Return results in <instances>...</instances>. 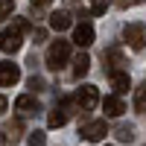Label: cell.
Returning a JSON list of instances; mask_svg holds the SVG:
<instances>
[{
    "instance_id": "cell-4",
    "label": "cell",
    "mask_w": 146,
    "mask_h": 146,
    "mask_svg": "<svg viewBox=\"0 0 146 146\" xmlns=\"http://www.w3.org/2000/svg\"><path fill=\"white\" fill-rule=\"evenodd\" d=\"M70 108H73V100H62L53 111H50V117H47V126L50 129H62L64 123H67V117H70Z\"/></svg>"
},
{
    "instance_id": "cell-15",
    "label": "cell",
    "mask_w": 146,
    "mask_h": 146,
    "mask_svg": "<svg viewBox=\"0 0 146 146\" xmlns=\"http://www.w3.org/2000/svg\"><path fill=\"white\" fill-rule=\"evenodd\" d=\"M135 108L137 111H146V85H140L137 94H135Z\"/></svg>"
},
{
    "instance_id": "cell-21",
    "label": "cell",
    "mask_w": 146,
    "mask_h": 146,
    "mask_svg": "<svg viewBox=\"0 0 146 146\" xmlns=\"http://www.w3.org/2000/svg\"><path fill=\"white\" fill-rule=\"evenodd\" d=\"M29 91H32V94H38V91H44V79H38V76H32V79H29Z\"/></svg>"
},
{
    "instance_id": "cell-25",
    "label": "cell",
    "mask_w": 146,
    "mask_h": 146,
    "mask_svg": "<svg viewBox=\"0 0 146 146\" xmlns=\"http://www.w3.org/2000/svg\"><path fill=\"white\" fill-rule=\"evenodd\" d=\"M0 146H6V137H3V135H0Z\"/></svg>"
},
{
    "instance_id": "cell-22",
    "label": "cell",
    "mask_w": 146,
    "mask_h": 146,
    "mask_svg": "<svg viewBox=\"0 0 146 146\" xmlns=\"http://www.w3.org/2000/svg\"><path fill=\"white\" fill-rule=\"evenodd\" d=\"M117 3H120V6H140L143 0H117Z\"/></svg>"
},
{
    "instance_id": "cell-17",
    "label": "cell",
    "mask_w": 146,
    "mask_h": 146,
    "mask_svg": "<svg viewBox=\"0 0 146 146\" xmlns=\"http://www.w3.org/2000/svg\"><path fill=\"white\" fill-rule=\"evenodd\" d=\"M117 137L123 140V143H129V140H135V129H129V126H120V129H117Z\"/></svg>"
},
{
    "instance_id": "cell-14",
    "label": "cell",
    "mask_w": 146,
    "mask_h": 146,
    "mask_svg": "<svg viewBox=\"0 0 146 146\" xmlns=\"http://www.w3.org/2000/svg\"><path fill=\"white\" fill-rule=\"evenodd\" d=\"M27 146H47V135L44 131H29V140H27Z\"/></svg>"
},
{
    "instance_id": "cell-7",
    "label": "cell",
    "mask_w": 146,
    "mask_h": 146,
    "mask_svg": "<svg viewBox=\"0 0 146 146\" xmlns=\"http://www.w3.org/2000/svg\"><path fill=\"white\" fill-rule=\"evenodd\" d=\"M73 44H79L82 50L94 44V27H91L88 21H82V23H76V27H73Z\"/></svg>"
},
{
    "instance_id": "cell-9",
    "label": "cell",
    "mask_w": 146,
    "mask_h": 146,
    "mask_svg": "<svg viewBox=\"0 0 146 146\" xmlns=\"http://www.w3.org/2000/svg\"><path fill=\"white\" fill-rule=\"evenodd\" d=\"M111 88H114V94H117V96L129 94L131 79H129V73H126V70H111Z\"/></svg>"
},
{
    "instance_id": "cell-6",
    "label": "cell",
    "mask_w": 146,
    "mask_h": 146,
    "mask_svg": "<svg viewBox=\"0 0 146 146\" xmlns=\"http://www.w3.org/2000/svg\"><path fill=\"white\" fill-rule=\"evenodd\" d=\"M21 44H23V38H21V32L18 29H3V32H0V50H3V53H18L21 50Z\"/></svg>"
},
{
    "instance_id": "cell-8",
    "label": "cell",
    "mask_w": 146,
    "mask_h": 146,
    "mask_svg": "<svg viewBox=\"0 0 146 146\" xmlns=\"http://www.w3.org/2000/svg\"><path fill=\"white\" fill-rule=\"evenodd\" d=\"M18 79H21V67H18V64H12V62H3V64H0V85H3V88L15 85Z\"/></svg>"
},
{
    "instance_id": "cell-24",
    "label": "cell",
    "mask_w": 146,
    "mask_h": 146,
    "mask_svg": "<svg viewBox=\"0 0 146 146\" xmlns=\"http://www.w3.org/2000/svg\"><path fill=\"white\" fill-rule=\"evenodd\" d=\"M32 3H35V6H50L53 0H32Z\"/></svg>"
},
{
    "instance_id": "cell-2",
    "label": "cell",
    "mask_w": 146,
    "mask_h": 146,
    "mask_svg": "<svg viewBox=\"0 0 146 146\" xmlns=\"http://www.w3.org/2000/svg\"><path fill=\"white\" fill-rule=\"evenodd\" d=\"M123 38H126V44L131 50H143L146 47V23H126Z\"/></svg>"
},
{
    "instance_id": "cell-11",
    "label": "cell",
    "mask_w": 146,
    "mask_h": 146,
    "mask_svg": "<svg viewBox=\"0 0 146 146\" xmlns=\"http://www.w3.org/2000/svg\"><path fill=\"white\" fill-rule=\"evenodd\" d=\"M102 108H105V117H123V111H126V105H123L120 96H105Z\"/></svg>"
},
{
    "instance_id": "cell-19",
    "label": "cell",
    "mask_w": 146,
    "mask_h": 146,
    "mask_svg": "<svg viewBox=\"0 0 146 146\" xmlns=\"http://www.w3.org/2000/svg\"><path fill=\"white\" fill-rule=\"evenodd\" d=\"M105 9H108V0H94L91 15H105Z\"/></svg>"
},
{
    "instance_id": "cell-23",
    "label": "cell",
    "mask_w": 146,
    "mask_h": 146,
    "mask_svg": "<svg viewBox=\"0 0 146 146\" xmlns=\"http://www.w3.org/2000/svg\"><path fill=\"white\" fill-rule=\"evenodd\" d=\"M6 105H9V102H6V96H3V94H0V114H3V111H6Z\"/></svg>"
},
{
    "instance_id": "cell-16",
    "label": "cell",
    "mask_w": 146,
    "mask_h": 146,
    "mask_svg": "<svg viewBox=\"0 0 146 146\" xmlns=\"http://www.w3.org/2000/svg\"><path fill=\"white\" fill-rule=\"evenodd\" d=\"M105 58H108V62H111L114 67L126 64V58H123V53H120V50H108V53H105Z\"/></svg>"
},
{
    "instance_id": "cell-5",
    "label": "cell",
    "mask_w": 146,
    "mask_h": 146,
    "mask_svg": "<svg viewBox=\"0 0 146 146\" xmlns=\"http://www.w3.org/2000/svg\"><path fill=\"white\" fill-rule=\"evenodd\" d=\"M79 135H82L85 140L96 143V140H105V135H108V126H105V120H91V123H85V126L79 129Z\"/></svg>"
},
{
    "instance_id": "cell-12",
    "label": "cell",
    "mask_w": 146,
    "mask_h": 146,
    "mask_svg": "<svg viewBox=\"0 0 146 146\" xmlns=\"http://www.w3.org/2000/svg\"><path fill=\"white\" fill-rule=\"evenodd\" d=\"M50 27H53L56 32H64V29H70V27H73L70 12H53V15H50Z\"/></svg>"
},
{
    "instance_id": "cell-20",
    "label": "cell",
    "mask_w": 146,
    "mask_h": 146,
    "mask_svg": "<svg viewBox=\"0 0 146 146\" xmlns=\"http://www.w3.org/2000/svg\"><path fill=\"white\" fill-rule=\"evenodd\" d=\"M12 29H18L21 35H23V32H29V21H27V18H15V23H12Z\"/></svg>"
},
{
    "instance_id": "cell-3",
    "label": "cell",
    "mask_w": 146,
    "mask_h": 146,
    "mask_svg": "<svg viewBox=\"0 0 146 146\" xmlns=\"http://www.w3.org/2000/svg\"><path fill=\"white\" fill-rule=\"evenodd\" d=\"M73 102L79 105V111H91V108L100 105V91H96L94 85H82L76 91V96H73Z\"/></svg>"
},
{
    "instance_id": "cell-13",
    "label": "cell",
    "mask_w": 146,
    "mask_h": 146,
    "mask_svg": "<svg viewBox=\"0 0 146 146\" xmlns=\"http://www.w3.org/2000/svg\"><path fill=\"white\" fill-rule=\"evenodd\" d=\"M88 70H91V56H88V53H79V56H76V62H73V76L82 79Z\"/></svg>"
},
{
    "instance_id": "cell-10",
    "label": "cell",
    "mask_w": 146,
    "mask_h": 146,
    "mask_svg": "<svg viewBox=\"0 0 146 146\" xmlns=\"http://www.w3.org/2000/svg\"><path fill=\"white\" fill-rule=\"evenodd\" d=\"M15 108H18L23 117H29V114L38 111L41 105H38V100H35V94H23V96H18V100H15Z\"/></svg>"
},
{
    "instance_id": "cell-18",
    "label": "cell",
    "mask_w": 146,
    "mask_h": 146,
    "mask_svg": "<svg viewBox=\"0 0 146 146\" xmlns=\"http://www.w3.org/2000/svg\"><path fill=\"white\" fill-rule=\"evenodd\" d=\"M12 9H15V0H0V21L12 15Z\"/></svg>"
},
{
    "instance_id": "cell-1",
    "label": "cell",
    "mask_w": 146,
    "mask_h": 146,
    "mask_svg": "<svg viewBox=\"0 0 146 146\" xmlns=\"http://www.w3.org/2000/svg\"><path fill=\"white\" fill-rule=\"evenodd\" d=\"M67 58H70V41H53L50 44V50H47V67L50 70H58L62 64H67Z\"/></svg>"
}]
</instances>
